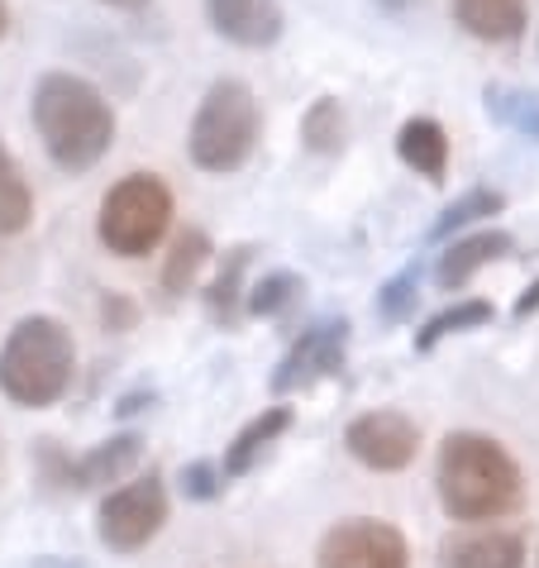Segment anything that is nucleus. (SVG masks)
<instances>
[{
    "label": "nucleus",
    "mask_w": 539,
    "mask_h": 568,
    "mask_svg": "<svg viewBox=\"0 0 539 568\" xmlns=\"http://www.w3.org/2000/svg\"><path fill=\"white\" fill-rule=\"evenodd\" d=\"M292 420H296V416H292V406H263V412L253 416L244 430L225 445V464H220L225 483H234V478H244V473L258 468V464H263V454L292 430Z\"/></svg>",
    "instance_id": "dca6fc26"
},
{
    "label": "nucleus",
    "mask_w": 539,
    "mask_h": 568,
    "mask_svg": "<svg viewBox=\"0 0 539 568\" xmlns=\"http://www.w3.org/2000/svg\"><path fill=\"white\" fill-rule=\"evenodd\" d=\"M77 373L72 329L58 315H24L0 344V397L24 412H49L68 397Z\"/></svg>",
    "instance_id": "7ed1b4c3"
},
{
    "label": "nucleus",
    "mask_w": 539,
    "mask_h": 568,
    "mask_svg": "<svg viewBox=\"0 0 539 568\" xmlns=\"http://www.w3.org/2000/svg\"><path fill=\"white\" fill-rule=\"evenodd\" d=\"M139 454H144V439H139L134 430L110 435V439H101L96 449H87L82 459H72L68 468H62V478H68V487H77V493L110 487V483H120L124 473L139 464Z\"/></svg>",
    "instance_id": "4468645a"
},
{
    "label": "nucleus",
    "mask_w": 539,
    "mask_h": 568,
    "mask_svg": "<svg viewBox=\"0 0 539 568\" xmlns=\"http://www.w3.org/2000/svg\"><path fill=\"white\" fill-rule=\"evenodd\" d=\"M454 24L482 43H520L530 29L526 0H449Z\"/></svg>",
    "instance_id": "ddd939ff"
},
{
    "label": "nucleus",
    "mask_w": 539,
    "mask_h": 568,
    "mask_svg": "<svg viewBox=\"0 0 539 568\" xmlns=\"http://www.w3.org/2000/svg\"><path fill=\"white\" fill-rule=\"evenodd\" d=\"M435 493L449 520L491 526L526 507V468L501 439L482 430H449L435 459Z\"/></svg>",
    "instance_id": "f257e3e1"
},
{
    "label": "nucleus",
    "mask_w": 539,
    "mask_h": 568,
    "mask_svg": "<svg viewBox=\"0 0 539 568\" xmlns=\"http://www.w3.org/2000/svg\"><path fill=\"white\" fill-rule=\"evenodd\" d=\"M215 258V244H211V234L196 230V225H186L177 240H172L167 248V263H163V292L167 296H182V292H192L196 287V277H201V267Z\"/></svg>",
    "instance_id": "a211bd4d"
},
{
    "label": "nucleus",
    "mask_w": 539,
    "mask_h": 568,
    "mask_svg": "<svg viewBox=\"0 0 539 568\" xmlns=\"http://www.w3.org/2000/svg\"><path fill=\"white\" fill-rule=\"evenodd\" d=\"M420 277H425V263L410 258L401 273L387 277L383 287H377V315H383V325H401L416 315V302H420Z\"/></svg>",
    "instance_id": "393cba45"
},
{
    "label": "nucleus",
    "mask_w": 539,
    "mask_h": 568,
    "mask_svg": "<svg viewBox=\"0 0 539 568\" xmlns=\"http://www.w3.org/2000/svg\"><path fill=\"white\" fill-rule=\"evenodd\" d=\"M344 449H348V459L373 473H401L420 454V425L406 412H391V406L363 412L344 425Z\"/></svg>",
    "instance_id": "1a4fd4ad"
},
{
    "label": "nucleus",
    "mask_w": 539,
    "mask_h": 568,
    "mask_svg": "<svg viewBox=\"0 0 539 568\" xmlns=\"http://www.w3.org/2000/svg\"><path fill=\"white\" fill-rule=\"evenodd\" d=\"M253 263V244H240V248H230L225 263H220V273L211 282V292H205V306H211V315L220 325H240V315H244V267Z\"/></svg>",
    "instance_id": "aec40b11"
},
{
    "label": "nucleus",
    "mask_w": 539,
    "mask_h": 568,
    "mask_svg": "<svg viewBox=\"0 0 539 568\" xmlns=\"http://www.w3.org/2000/svg\"><path fill=\"white\" fill-rule=\"evenodd\" d=\"M301 144H306L311 153H321V158L344 153V144H348V115H344V105L335 97L311 101V110L301 115Z\"/></svg>",
    "instance_id": "5701e85b"
},
{
    "label": "nucleus",
    "mask_w": 539,
    "mask_h": 568,
    "mask_svg": "<svg viewBox=\"0 0 539 568\" xmlns=\"http://www.w3.org/2000/svg\"><path fill=\"white\" fill-rule=\"evenodd\" d=\"M482 105H487V115L497 124H506V130H516V134H526V139H535V144H539V97H535V91L487 87Z\"/></svg>",
    "instance_id": "b1692460"
},
{
    "label": "nucleus",
    "mask_w": 539,
    "mask_h": 568,
    "mask_svg": "<svg viewBox=\"0 0 539 568\" xmlns=\"http://www.w3.org/2000/svg\"><path fill=\"white\" fill-rule=\"evenodd\" d=\"M348 339H354V325L344 315H325V321H311L296 335V344L282 354L277 373H273V392L277 397H292V392H311L329 383V377L344 373L348 363Z\"/></svg>",
    "instance_id": "6e6552de"
},
{
    "label": "nucleus",
    "mask_w": 539,
    "mask_h": 568,
    "mask_svg": "<svg viewBox=\"0 0 539 568\" xmlns=\"http://www.w3.org/2000/svg\"><path fill=\"white\" fill-rule=\"evenodd\" d=\"M211 29L240 49H273L282 39V6L277 0H205Z\"/></svg>",
    "instance_id": "9b49d317"
},
{
    "label": "nucleus",
    "mask_w": 539,
    "mask_h": 568,
    "mask_svg": "<svg viewBox=\"0 0 539 568\" xmlns=\"http://www.w3.org/2000/svg\"><path fill=\"white\" fill-rule=\"evenodd\" d=\"M29 220H34V186H29L24 168L14 163V153L0 139V240L24 234Z\"/></svg>",
    "instance_id": "6ab92c4d"
},
{
    "label": "nucleus",
    "mask_w": 539,
    "mask_h": 568,
    "mask_svg": "<svg viewBox=\"0 0 539 568\" xmlns=\"http://www.w3.org/2000/svg\"><path fill=\"white\" fill-rule=\"evenodd\" d=\"M511 315H516V321H530V315H539V277L530 282V287H526V292H520V296H516V306H511Z\"/></svg>",
    "instance_id": "cd10ccee"
},
{
    "label": "nucleus",
    "mask_w": 539,
    "mask_h": 568,
    "mask_svg": "<svg viewBox=\"0 0 539 568\" xmlns=\"http://www.w3.org/2000/svg\"><path fill=\"white\" fill-rule=\"evenodd\" d=\"M511 254H516V240L506 230L454 234V240H444V254L435 263V282H439V292H464L482 267L511 258Z\"/></svg>",
    "instance_id": "9d476101"
},
{
    "label": "nucleus",
    "mask_w": 539,
    "mask_h": 568,
    "mask_svg": "<svg viewBox=\"0 0 539 568\" xmlns=\"http://www.w3.org/2000/svg\"><path fill=\"white\" fill-rule=\"evenodd\" d=\"M416 0H377V10H387V14H406Z\"/></svg>",
    "instance_id": "c85d7f7f"
},
{
    "label": "nucleus",
    "mask_w": 539,
    "mask_h": 568,
    "mask_svg": "<svg viewBox=\"0 0 539 568\" xmlns=\"http://www.w3.org/2000/svg\"><path fill=\"white\" fill-rule=\"evenodd\" d=\"M167 483L157 473H144V478L105 493L101 511H96V535L110 555H139L144 545H153L167 526Z\"/></svg>",
    "instance_id": "423d86ee"
},
{
    "label": "nucleus",
    "mask_w": 539,
    "mask_h": 568,
    "mask_svg": "<svg viewBox=\"0 0 539 568\" xmlns=\"http://www.w3.org/2000/svg\"><path fill=\"white\" fill-rule=\"evenodd\" d=\"M263 134V110L253 87L240 82V77H220V82L205 87V97L192 115V130H186V153L201 172H240L253 149H258Z\"/></svg>",
    "instance_id": "20e7f679"
},
{
    "label": "nucleus",
    "mask_w": 539,
    "mask_h": 568,
    "mask_svg": "<svg viewBox=\"0 0 539 568\" xmlns=\"http://www.w3.org/2000/svg\"><path fill=\"white\" fill-rule=\"evenodd\" d=\"M530 549L516 530L478 526L439 545V568H526Z\"/></svg>",
    "instance_id": "f8f14e48"
},
{
    "label": "nucleus",
    "mask_w": 539,
    "mask_h": 568,
    "mask_svg": "<svg viewBox=\"0 0 539 568\" xmlns=\"http://www.w3.org/2000/svg\"><path fill=\"white\" fill-rule=\"evenodd\" d=\"M225 473H220L211 459H196V464H186L182 468V493L192 497V501H215L220 493H225Z\"/></svg>",
    "instance_id": "a878e982"
},
{
    "label": "nucleus",
    "mask_w": 539,
    "mask_h": 568,
    "mask_svg": "<svg viewBox=\"0 0 539 568\" xmlns=\"http://www.w3.org/2000/svg\"><path fill=\"white\" fill-rule=\"evenodd\" d=\"M29 120H34L49 163L72 178L91 172L115 149V105L96 82L77 72H43L29 97Z\"/></svg>",
    "instance_id": "f03ea898"
},
{
    "label": "nucleus",
    "mask_w": 539,
    "mask_h": 568,
    "mask_svg": "<svg viewBox=\"0 0 539 568\" xmlns=\"http://www.w3.org/2000/svg\"><path fill=\"white\" fill-rule=\"evenodd\" d=\"M501 211H506V196L497 192V186H468V192L458 196L454 206L439 211V220L430 225V244L454 240V234H464L468 225H482V220L501 215Z\"/></svg>",
    "instance_id": "412c9836"
},
{
    "label": "nucleus",
    "mask_w": 539,
    "mask_h": 568,
    "mask_svg": "<svg viewBox=\"0 0 539 568\" xmlns=\"http://www.w3.org/2000/svg\"><path fill=\"white\" fill-rule=\"evenodd\" d=\"M491 321H497V306L482 302V296H464V302L444 306L439 315H430V321L416 329V354H435L444 339L472 335V329H487Z\"/></svg>",
    "instance_id": "f3484780"
},
{
    "label": "nucleus",
    "mask_w": 539,
    "mask_h": 568,
    "mask_svg": "<svg viewBox=\"0 0 539 568\" xmlns=\"http://www.w3.org/2000/svg\"><path fill=\"white\" fill-rule=\"evenodd\" d=\"M10 34V0H0V39Z\"/></svg>",
    "instance_id": "7c9ffc66"
},
{
    "label": "nucleus",
    "mask_w": 539,
    "mask_h": 568,
    "mask_svg": "<svg viewBox=\"0 0 539 568\" xmlns=\"http://www.w3.org/2000/svg\"><path fill=\"white\" fill-rule=\"evenodd\" d=\"M101 315H105V325H110V329H130V325H134V306H130V302H124V296H115V292H110V296H105V306H101Z\"/></svg>",
    "instance_id": "bb28decb"
},
{
    "label": "nucleus",
    "mask_w": 539,
    "mask_h": 568,
    "mask_svg": "<svg viewBox=\"0 0 539 568\" xmlns=\"http://www.w3.org/2000/svg\"><path fill=\"white\" fill-rule=\"evenodd\" d=\"M172 215H177L172 186L157 178V172H130V178H120L101 196L96 240L115 258H144L167 240Z\"/></svg>",
    "instance_id": "39448f33"
},
{
    "label": "nucleus",
    "mask_w": 539,
    "mask_h": 568,
    "mask_svg": "<svg viewBox=\"0 0 539 568\" xmlns=\"http://www.w3.org/2000/svg\"><path fill=\"white\" fill-rule=\"evenodd\" d=\"M315 568H410V545L383 516H344L315 545Z\"/></svg>",
    "instance_id": "0eeeda50"
},
{
    "label": "nucleus",
    "mask_w": 539,
    "mask_h": 568,
    "mask_svg": "<svg viewBox=\"0 0 539 568\" xmlns=\"http://www.w3.org/2000/svg\"><path fill=\"white\" fill-rule=\"evenodd\" d=\"M301 296H306V277L292 273V267H277V273H263L244 292V311L258 315V321H277V315H287Z\"/></svg>",
    "instance_id": "4be33fe9"
},
{
    "label": "nucleus",
    "mask_w": 539,
    "mask_h": 568,
    "mask_svg": "<svg viewBox=\"0 0 539 568\" xmlns=\"http://www.w3.org/2000/svg\"><path fill=\"white\" fill-rule=\"evenodd\" d=\"M396 158L430 186H444V178H449V130L435 115H410L396 130Z\"/></svg>",
    "instance_id": "2eb2a0df"
},
{
    "label": "nucleus",
    "mask_w": 539,
    "mask_h": 568,
    "mask_svg": "<svg viewBox=\"0 0 539 568\" xmlns=\"http://www.w3.org/2000/svg\"><path fill=\"white\" fill-rule=\"evenodd\" d=\"M101 6H110V10H144L149 0H101Z\"/></svg>",
    "instance_id": "c756f323"
}]
</instances>
